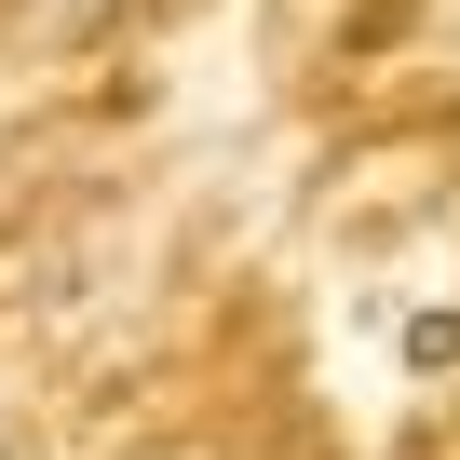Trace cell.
Masks as SVG:
<instances>
[{
    "label": "cell",
    "instance_id": "6da1fadb",
    "mask_svg": "<svg viewBox=\"0 0 460 460\" xmlns=\"http://www.w3.org/2000/svg\"><path fill=\"white\" fill-rule=\"evenodd\" d=\"M406 366H460V312H406Z\"/></svg>",
    "mask_w": 460,
    "mask_h": 460
}]
</instances>
